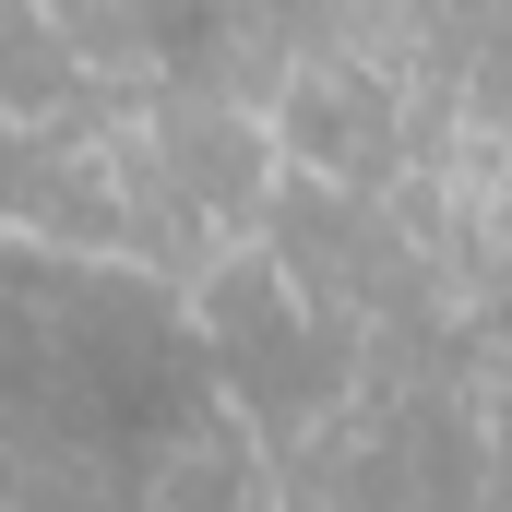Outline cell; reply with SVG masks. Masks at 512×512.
Instances as JSON below:
<instances>
[{
	"label": "cell",
	"instance_id": "cell-2",
	"mask_svg": "<svg viewBox=\"0 0 512 512\" xmlns=\"http://www.w3.org/2000/svg\"><path fill=\"white\" fill-rule=\"evenodd\" d=\"M274 143L298 155V167H334V179H370L393 143V108L370 72H298L286 96H274Z\"/></svg>",
	"mask_w": 512,
	"mask_h": 512
},
{
	"label": "cell",
	"instance_id": "cell-5",
	"mask_svg": "<svg viewBox=\"0 0 512 512\" xmlns=\"http://www.w3.org/2000/svg\"><path fill=\"white\" fill-rule=\"evenodd\" d=\"M167 512H239L251 501V453H239V429H215V417H191L179 441H167Z\"/></svg>",
	"mask_w": 512,
	"mask_h": 512
},
{
	"label": "cell",
	"instance_id": "cell-1",
	"mask_svg": "<svg viewBox=\"0 0 512 512\" xmlns=\"http://www.w3.org/2000/svg\"><path fill=\"white\" fill-rule=\"evenodd\" d=\"M72 405H84V429L167 453V441L203 417V358H191L167 322H143V310H108V322L72 346Z\"/></svg>",
	"mask_w": 512,
	"mask_h": 512
},
{
	"label": "cell",
	"instance_id": "cell-4",
	"mask_svg": "<svg viewBox=\"0 0 512 512\" xmlns=\"http://www.w3.org/2000/svg\"><path fill=\"white\" fill-rule=\"evenodd\" d=\"M60 96H84V60H72L60 12H12L0 0V120H48Z\"/></svg>",
	"mask_w": 512,
	"mask_h": 512
},
{
	"label": "cell",
	"instance_id": "cell-6",
	"mask_svg": "<svg viewBox=\"0 0 512 512\" xmlns=\"http://www.w3.org/2000/svg\"><path fill=\"white\" fill-rule=\"evenodd\" d=\"M489 322H501V334H512V286H501V298H489Z\"/></svg>",
	"mask_w": 512,
	"mask_h": 512
},
{
	"label": "cell",
	"instance_id": "cell-3",
	"mask_svg": "<svg viewBox=\"0 0 512 512\" xmlns=\"http://www.w3.org/2000/svg\"><path fill=\"white\" fill-rule=\"evenodd\" d=\"M334 370H346V346L298 310V322H274V334H251V346H215V382L239 393V405H262V417H310L322 393H334Z\"/></svg>",
	"mask_w": 512,
	"mask_h": 512
}]
</instances>
